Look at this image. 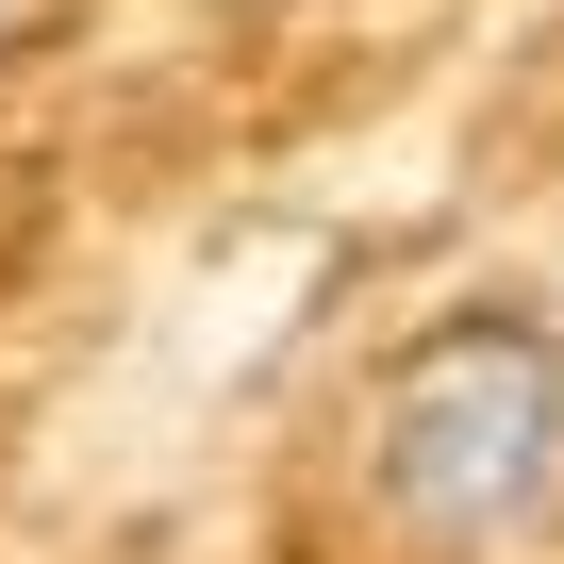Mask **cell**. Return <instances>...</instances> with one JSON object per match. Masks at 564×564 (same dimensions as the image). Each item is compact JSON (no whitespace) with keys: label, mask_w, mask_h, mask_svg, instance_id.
<instances>
[{"label":"cell","mask_w":564,"mask_h":564,"mask_svg":"<svg viewBox=\"0 0 564 564\" xmlns=\"http://www.w3.org/2000/svg\"><path fill=\"white\" fill-rule=\"evenodd\" d=\"M366 498L399 547L481 564L564 498V333L514 300L432 316L382 382H366Z\"/></svg>","instance_id":"cell-1"}]
</instances>
